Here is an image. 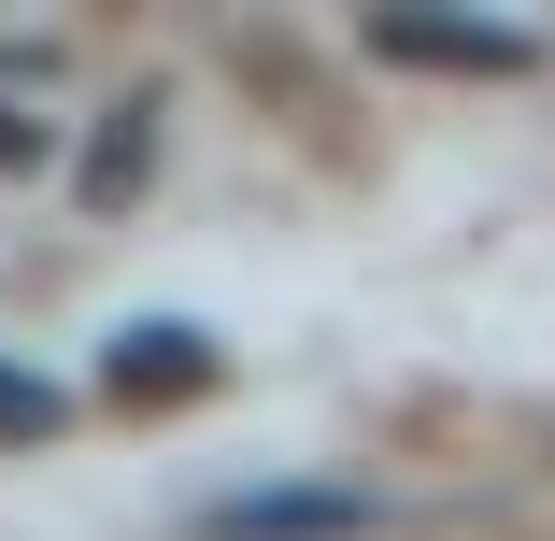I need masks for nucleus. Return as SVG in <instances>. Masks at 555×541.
Returning a JSON list of instances; mask_svg holds the SVG:
<instances>
[{
    "label": "nucleus",
    "mask_w": 555,
    "mask_h": 541,
    "mask_svg": "<svg viewBox=\"0 0 555 541\" xmlns=\"http://www.w3.org/2000/svg\"><path fill=\"white\" fill-rule=\"evenodd\" d=\"M357 527H371V485H243L199 513V541H357Z\"/></svg>",
    "instance_id": "f257e3e1"
},
{
    "label": "nucleus",
    "mask_w": 555,
    "mask_h": 541,
    "mask_svg": "<svg viewBox=\"0 0 555 541\" xmlns=\"http://www.w3.org/2000/svg\"><path fill=\"white\" fill-rule=\"evenodd\" d=\"M100 385H115V399H199L214 385V343L199 329H129L115 357H100Z\"/></svg>",
    "instance_id": "f03ea898"
},
{
    "label": "nucleus",
    "mask_w": 555,
    "mask_h": 541,
    "mask_svg": "<svg viewBox=\"0 0 555 541\" xmlns=\"http://www.w3.org/2000/svg\"><path fill=\"white\" fill-rule=\"evenodd\" d=\"M385 57H441V72H527V29H441V15H385Z\"/></svg>",
    "instance_id": "7ed1b4c3"
},
{
    "label": "nucleus",
    "mask_w": 555,
    "mask_h": 541,
    "mask_svg": "<svg viewBox=\"0 0 555 541\" xmlns=\"http://www.w3.org/2000/svg\"><path fill=\"white\" fill-rule=\"evenodd\" d=\"M57 43H29V57H0V171H29L43 143H57Z\"/></svg>",
    "instance_id": "20e7f679"
},
{
    "label": "nucleus",
    "mask_w": 555,
    "mask_h": 541,
    "mask_svg": "<svg viewBox=\"0 0 555 541\" xmlns=\"http://www.w3.org/2000/svg\"><path fill=\"white\" fill-rule=\"evenodd\" d=\"M143 157H157V100H129V115L100 129V157H86V214H115V199L143 185Z\"/></svg>",
    "instance_id": "39448f33"
},
{
    "label": "nucleus",
    "mask_w": 555,
    "mask_h": 541,
    "mask_svg": "<svg viewBox=\"0 0 555 541\" xmlns=\"http://www.w3.org/2000/svg\"><path fill=\"white\" fill-rule=\"evenodd\" d=\"M43 427H57V385L43 371H0V442H43Z\"/></svg>",
    "instance_id": "423d86ee"
}]
</instances>
